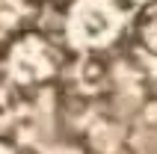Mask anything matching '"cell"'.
I'll return each instance as SVG.
<instances>
[{
  "instance_id": "6da1fadb",
  "label": "cell",
  "mask_w": 157,
  "mask_h": 154,
  "mask_svg": "<svg viewBox=\"0 0 157 154\" xmlns=\"http://www.w3.org/2000/svg\"><path fill=\"white\" fill-rule=\"evenodd\" d=\"M124 30L128 15L119 0H68L62 12V44L77 56L113 53Z\"/></svg>"
},
{
  "instance_id": "7a4b0ae2",
  "label": "cell",
  "mask_w": 157,
  "mask_h": 154,
  "mask_svg": "<svg viewBox=\"0 0 157 154\" xmlns=\"http://www.w3.org/2000/svg\"><path fill=\"white\" fill-rule=\"evenodd\" d=\"M65 65H68L65 44L36 27L9 39L0 60L3 77L18 89H39L53 83L65 74Z\"/></svg>"
},
{
  "instance_id": "3957f363",
  "label": "cell",
  "mask_w": 157,
  "mask_h": 154,
  "mask_svg": "<svg viewBox=\"0 0 157 154\" xmlns=\"http://www.w3.org/2000/svg\"><path fill=\"white\" fill-rule=\"evenodd\" d=\"M42 0H0V44L36 24Z\"/></svg>"
},
{
  "instance_id": "277c9868",
  "label": "cell",
  "mask_w": 157,
  "mask_h": 154,
  "mask_svg": "<svg viewBox=\"0 0 157 154\" xmlns=\"http://www.w3.org/2000/svg\"><path fill=\"white\" fill-rule=\"evenodd\" d=\"M131 33H133V39H136V44H140L142 51L151 53L157 60V0H148V3L133 15Z\"/></svg>"
},
{
  "instance_id": "5b68a950",
  "label": "cell",
  "mask_w": 157,
  "mask_h": 154,
  "mask_svg": "<svg viewBox=\"0 0 157 154\" xmlns=\"http://www.w3.org/2000/svg\"><path fill=\"white\" fill-rule=\"evenodd\" d=\"M0 154H21L12 142H6V139H0Z\"/></svg>"
}]
</instances>
